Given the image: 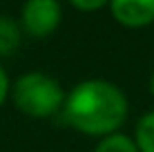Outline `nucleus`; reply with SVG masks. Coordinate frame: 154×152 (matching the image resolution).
Returning a JSON list of instances; mask_svg holds the SVG:
<instances>
[{
	"label": "nucleus",
	"mask_w": 154,
	"mask_h": 152,
	"mask_svg": "<svg viewBox=\"0 0 154 152\" xmlns=\"http://www.w3.org/2000/svg\"><path fill=\"white\" fill-rule=\"evenodd\" d=\"M63 116L78 132L105 139L116 134L127 119V98L123 90L109 81H83L67 94Z\"/></svg>",
	"instance_id": "1"
},
{
	"label": "nucleus",
	"mask_w": 154,
	"mask_h": 152,
	"mask_svg": "<svg viewBox=\"0 0 154 152\" xmlns=\"http://www.w3.org/2000/svg\"><path fill=\"white\" fill-rule=\"evenodd\" d=\"M14 105L27 116L45 119L63 110L67 94L56 78L45 72H27L14 83L11 87Z\"/></svg>",
	"instance_id": "2"
},
{
	"label": "nucleus",
	"mask_w": 154,
	"mask_h": 152,
	"mask_svg": "<svg viewBox=\"0 0 154 152\" xmlns=\"http://www.w3.org/2000/svg\"><path fill=\"white\" fill-rule=\"evenodd\" d=\"M63 7L56 0H29L23 7V27L34 38L47 36L60 25Z\"/></svg>",
	"instance_id": "3"
},
{
	"label": "nucleus",
	"mask_w": 154,
	"mask_h": 152,
	"mask_svg": "<svg viewBox=\"0 0 154 152\" xmlns=\"http://www.w3.org/2000/svg\"><path fill=\"white\" fill-rule=\"evenodd\" d=\"M109 11L125 27H145L154 23V0H114Z\"/></svg>",
	"instance_id": "4"
},
{
	"label": "nucleus",
	"mask_w": 154,
	"mask_h": 152,
	"mask_svg": "<svg viewBox=\"0 0 154 152\" xmlns=\"http://www.w3.org/2000/svg\"><path fill=\"white\" fill-rule=\"evenodd\" d=\"M20 45V27L9 16H0V56H9Z\"/></svg>",
	"instance_id": "5"
},
{
	"label": "nucleus",
	"mask_w": 154,
	"mask_h": 152,
	"mask_svg": "<svg viewBox=\"0 0 154 152\" xmlns=\"http://www.w3.org/2000/svg\"><path fill=\"white\" fill-rule=\"evenodd\" d=\"M134 143L139 152H154V112H147L136 123Z\"/></svg>",
	"instance_id": "6"
},
{
	"label": "nucleus",
	"mask_w": 154,
	"mask_h": 152,
	"mask_svg": "<svg viewBox=\"0 0 154 152\" xmlns=\"http://www.w3.org/2000/svg\"><path fill=\"white\" fill-rule=\"evenodd\" d=\"M96 152H139L134 139H130L127 134H109L96 145Z\"/></svg>",
	"instance_id": "7"
},
{
	"label": "nucleus",
	"mask_w": 154,
	"mask_h": 152,
	"mask_svg": "<svg viewBox=\"0 0 154 152\" xmlns=\"http://www.w3.org/2000/svg\"><path fill=\"white\" fill-rule=\"evenodd\" d=\"M105 5H107L105 0H92V2H83V0H74V2H72V7L81 9V11H96V9H103Z\"/></svg>",
	"instance_id": "8"
},
{
	"label": "nucleus",
	"mask_w": 154,
	"mask_h": 152,
	"mask_svg": "<svg viewBox=\"0 0 154 152\" xmlns=\"http://www.w3.org/2000/svg\"><path fill=\"white\" fill-rule=\"evenodd\" d=\"M7 94H9V78H7V72L2 70V65H0V105L5 103Z\"/></svg>",
	"instance_id": "9"
},
{
	"label": "nucleus",
	"mask_w": 154,
	"mask_h": 152,
	"mask_svg": "<svg viewBox=\"0 0 154 152\" xmlns=\"http://www.w3.org/2000/svg\"><path fill=\"white\" fill-rule=\"evenodd\" d=\"M150 92H152V96H154V74H152V78H150Z\"/></svg>",
	"instance_id": "10"
}]
</instances>
